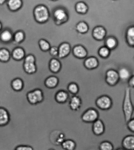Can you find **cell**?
I'll list each match as a JSON object with an SVG mask.
<instances>
[{
  "label": "cell",
  "instance_id": "obj_1",
  "mask_svg": "<svg viewBox=\"0 0 134 150\" xmlns=\"http://www.w3.org/2000/svg\"><path fill=\"white\" fill-rule=\"evenodd\" d=\"M130 88L129 87L125 88L122 103V110L124 120L126 123L131 119L134 111V105L132 101L131 90Z\"/></svg>",
  "mask_w": 134,
  "mask_h": 150
},
{
  "label": "cell",
  "instance_id": "obj_2",
  "mask_svg": "<svg viewBox=\"0 0 134 150\" xmlns=\"http://www.w3.org/2000/svg\"><path fill=\"white\" fill-rule=\"evenodd\" d=\"M33 15L36 21L40 24H43L49 20L51 13L46 6L39 4L34 8Z\"/></svg>",
  "mask_w": 134,
  "mask_h": 150
},
{
  "label": "cell",
  "instance_id": "obj_3",
  "mask_svg": "<svg viewBox=\"0 0 134 150\" xmlns=\"http://www.w3.org/2000/svg\"><path fill=\"white\" fill-rule=\"evenodd\" d=\"M51 14L55 23L57 25L65 24L69 20V12L64 7H57L53 9Z\"/></svg>",
  "mask_w": 134,
  "mask_h": 150
},
{
  "label": "cell",
  "instance_id": "obj_4",
  "mask_svg": "<svg viewBox=\"0 0 134 150\" xmlns=\"http://www.w3.org/2000/svg\"><path fill=\"white\" fill-rule=\"evenodd\" d=\"M45 96L43 92L39 88H36L29 92L26 94L27 100L30 104L36 105L44 100Z\"/></svg>",
  "mask_w": 134,
  "mask_h": 150
},
{
  "label": "cell",
  "instance_id": "obj_5",
  "mask_svg": "<svg viewBox=\"0 0 134 150\" xmlns=\"http://www.w3.org/2000/svg\"><path fill=\"white\" fill-rule=\"evenodd\" d=\"M105 81L110 86L114 87L117 85L120 81L117 70L113 68L107 70L105 74Z\"/></svg>",
  "mask_w": 134,
  "mask_h": 150
},
{
  "label": "cell",
  "instance_id": "obj_6",
  "mask_svg": "<svg viewBox=\"0 0 134 150\" xmlns=\"http://www.w3.org/2000/svg\"><path fill=\"white\" fill-rule=\"evenodd\" d=\"M96 107L100 110H108L112 108L113 101L111 98L106 95H101L95 100Z\"/></svg>",
  "mask_w": 134,
  "mask_h": 150
},
{
  "label": "cell",
  "instance_id": "obj_7",
  "mask_svg": "<svg viewBox=\"0 0 134 150\" xmlns=\"http://www.w3.org/2000/svg\"><path fill=\"white\" fill-rule=\"evenodd\" d=\"M100 113L95 108H90L86 109L81 115L82 121L86 123H94L99 119Z\"/></svg>",
  "mask_w": 134,
  "mask_h": 150
},
{
  "label": "cell",
  "instance_id": "obj_8",
  "mask_svg": "<svg viewBox=\"0 0 134 150\" xmlns=\"http://www.w3.org/2000/svg\"><path fill=\"white\" fill-rule=\"evenodd\" d=\"M107 35L106 29L102 25L94 27L92 30V36L98 41H102L105 39Z\"/></svg>",
  "mask_w": 134,
  "mask_h": 150
},
{
  "label": "cell",
  "instance_id": "obj_9",
  "mask_svg": "<svg viewBox=\"0 0 134 150\" xmlns=\"http://www.w3.org/2000/svg\"><path fill=\"white\" fill-rule=\"evenodd\" d=\"M99 59L95 56H88L83 62L85 68L88 70H93L97 69L100 66Z\"/></svg>",
  "mask_w": 134,
  "mask_h": 150
},
{
  "label": "cell",
  "instance_id": "obj_10",
  "mask_svg": "<svg viewBox=\"0 0 134 150\" xmlns=\"http://www.w3.org/2000/svg\"><path fill=\"white\" fill-rule=\"evenodd\" d=\"M93 133L96 136L103 135L105 131V126L103 121L98 119L93 123L92 127Z\"/></svg>",
  "mask_w": 134,
  "mask_h": 150
},
{
  "label": "cell",
  "instance_id": "obj_11",
  "mask_svg": "<svg viewBox=\"0 0 134 150\" xmlns=\"http://www.w3.org/2000/svg\"><path fill=\"white\" fill-rule=\"evenodd\" d=\"M117 71L120 81L123 82H128L133 74L131 70L127 66H121Z\"/></svg>",
  "mask_w": 134,
  "mask_h": 150
},
{
  "label": "cell",
  "instance_id": "obj_12",
  "mask_svg": "<svg viewBox=\"0 0 134 150\" xmlns=\"http://www.w3.org/2000/svg\"><path fill=\"white\" fill-rule=\"evenodd\" d=\"M65 138L63 132L58 130L53 131L50 135V140L52 144L56 145H61L65 140Z\"/></svg>",
  "mask_w": 134,
  "mask_h": 150
},
{
  "label": "cell",
  "instance_id": "obj_13",
  "mask_svg": "<svg viewBox=\"0 0 134 150\" xmlns=\"http://www.w3.org/2000/svg\"><path fill=\"white\" fill-rule=\"evenodd\" d=\"M73 52L74 56L78 59H84L88 57V51L86 47L81 45L73 46Z\"/></svg>",
  "mask_w": 134,
  "mask_h": 150
},
{
  "label": "cell",
  "instance_id": "obj_14",
  "mask_svg": "<svg viewBox=\"0 0 134 150\" xmlns=\"http://www.w3.org/2000/svg\"><path fill=\"white\" fill-rule=\"evenodd\" d=\"M58 49L59 54L58 57L56 58L63 59L69 55L71 51L72 47L69 43L63 42L59 45Z\"/></svg>",
  "mask_w": 134,
  "mask_h": 150
},
{
  "label": "cell",
  "instance_id": "obj_15",
  "mask_svg": "<svg viewBox=\"0 0 134 150\" xmlns=\"http://www.w3.org/2000/svg\"><path fill=\"white\" fill-rule=\"evenodd\" d=\"M82 105V100L80 96L74 95L70 99L69 107L73 111H78Z\"/></svg>",
  "mask_w": 134,
  "mask_h": 150
},
{
  "label": "cell",
  "instance_id": "obj_16",
  "mask_svg": "<svg viewBox=\"0 0 134 150\" xmlns=\"http://www.w3.org/2000/svg\"><path fill=\"white\" fill-rule=\"evenodd\" d=\"M48 68L51 73L54 74L59 73L62 68L61 62L58 58H52L49 62Z\"/></svg>",
  "mask_w": 134,
  "mask_h": 150
},
{
  "label": "cell",
  "instance_id": "obj_17",
  "mask_svg": "<svg viewBox=\"0 0 134 150\" xmlns=\"http://www.w3.org/2000/svg\"><path fill=\"white\" fill-rule=\"evenodd\" d=\"M1 31V42L3 43H9L13 40L14 33L10 29H3Z\"/></svg>",
  "mask_w": 134,
  "mask_h": 150
},
{
  "label": "cell",
  "instance_id": "obj_18",
  "mask_svg": "<svg viewBox=\"0 0 134 150\" xmlns=\"http://www.w3.org/2000/svg\"><path fill=\"white\" fill-rule=\"evenodd\" d=\"M122 148L127 150H134V135H128L122 139Z\"/></svg>",
  "mask_w": 134,
  "mask_h": 150
},
{
  "label": "cell",
  "instance_id": "obj_19",
  "mask_svg": "<svg viewBox=\"0 0 134 150\" xmlns=\"http://www.w3.org/2000/svg\"><path fill=\"white\" fill-rule=\"evenodd\" d=\"M119 42L117 37L114 35H107L105 39V46L110 50L116 48L118 46Z\"/></svg>",
  "mask_w": 134,
  "mask_h": 150
},
{
  "label": "cell",
  "instance_id": "obj_20",
  "mask_svg": "<svg viewBox=\"0 0 134 150\" xmlns=\"http://www.w3.org/2000/svg\"><path fill=\"white\" fill-rule=\"evenodd\" d=\"M23 5V0H7L6 6L11 11H17L22 8Z\"/></svg>",
  "mask_w": 134,
  "mask_h": 150
},
{
  "label": "cell",
  "instance_id": "obj_21",
  "mask_svg": "<svg viewBox=\"0 0 134 150\" xmlns=\"http://www.w3.org/2000/svg\"><path fill=\"white\" fill-rule=\"evenodd\" d=\"M10 121V116L9 111L4 107L0 108V125L5 126Z\"/></svg>",
  "mask_w": 134,
  "mask_h": 150
},
{
  "label": "cell",
  "instance_id": "obj_22",
  "mask_svg": "<svg viewBox=\"0 0 134 150\" xmlns=\"http://www.w3.org/2000/svg\"><path fill=\"white\" fill-rule=\"evenodd\" d=\"M10 52L13 59L17 61H21L24 59L26 57L25 50L21 47H16Z\"/></svg>",
  "mask_w": 134,
  "mask_h": 150
},
{
  "label": "cell",
  "instance_id": "obj_23",
  "mask_svg": "<svg viewBox=\"0 0 134 150\" xmlns=\"http://www.w3.org/2000/svg\"><path fill=\"white\" fill-rule=\"evenodd\" d=\"M69 97L68 92L65 90H60L56 93L55 95V99L58 103H64L68 101Z\"/></svg>",
  "mask_w": 134,
  "mask_h": 150
},
{
  "label": "cell",
  "instance_id": "obj_24",
  "mask_svg": "<svg viewBox=\"0 0 134 150\" xmlns=\"http://www.w3.org/2000/svg\"><path fill=\"white\" fill-rule=\"evenodd\" d=\"M125 39L127 44L134 48V24L128 27L125 33Z\"/></svg>",
  "mask_w": 134,
  "mask_h": 150
},
{
  "label": "cell",
  "instance_id": "obj_25",
  "mask_svg": "<svg viewBox=\"0 0 134 150\" xmlns=\"http://www.w3.org/2000/svg\"><path fill=\"white\" fill-rule=\"evenodd\" d=\"M59 82V79L57 76L51 75L45 79L44 84L49 89H54L58 86Z\"/></svg>",
  "mask_w": 134,
  "mask_h": 150
},
{
  "label": "cell",
  "instance_id": "obj_26",
  "mask_svg": "<svg viewBox=\"0 0 134 150\" xmlns=\"http://www.w3.org/2000/svg\"><path fill=\"white\" fill-rule=\"evenodd\" d=\"M74 10L78 13L84 15L88 12V6L87 3L83 1H79L76 3Z\"/></svg>",
  "mask_w": 134,
  "mask_h": 150
},
{
  "label": "cell",
  "instance_id": "obj_27",
  "mask_svg": "<svg viewBox=\"0 0 134 150\" xmlns=\"http://www.w3.org/2000/svg\"><path fill=\"white\" fill-rule=\"evenodd\" d=\"M23 69L27 74H32L36 73L38 67L36 63L24 62L23 64Z\"/></svg>",
  "mask_w": 134,
  "mask_h": 150
},
{
  "label": "cell",
  "instance_id": "obj_28",
  "mask_svg": "<svg viewBox=\"0 0 134 150\" xmlns=\"http://www.w3.org/2000/svg\"><path fill=\"white\" fill-rule=\"evenodd\" d=\"M11 86L12 89L16 91H21L24 87V82L22 79L17 77L11 81Z\"/></svg>",
  "mask_w": 134,
  "mask_h": 150
},
{
  "label": "cell",
  "instance_id": "obj_29",
  "mask_svg": "<svg viewBox=\"0 0 134 150\" xmlns=\"http://www.w3.org/2000/svg\"><path fill=\"white\" fill-rule=\"evenodd\" d=\"M76 31L79 33L85 34L88 32L89 30V25L85 21H81L78 22L75 26Z\"/></svg>",
  "mask_w": 134,
  "mask_h": 150
},
{
  "label": "cell",
  "instance_id": "obj_30",
  "mask_svg": "<svg viewBox=\"0 0 134 150\" xmlns=\"http://www.w3.org/2000/svg\"><path fill=\"white\" fill-rule=\"evenodd\" d=\"M11 57V53L10 51L6 48L0 49V60L1 62H7Z\"/></svg>",
  "mask_w": 134,
  "mask_h": 150
},
{
  "label": "cell",
  "instance_id": "obj_31",
  "mask_svg": "<svg viewBox=\"0 0 134 150\" xmlns=\"http://www.w3.org/2000/svg\"><path fill=\"white\" fill-rule=\"evenodd\" d=\"M26 38L25 33L22 30H18L14 33V39L13 42L16 44H19L23 42Z\"/></svg>",
  "mask_w": 134,
  "mask_h": 150
},
{
  "label": "cell",
  "instance_id": "obj_32",
  "mask_svg": "<svg viewBox=\"0 0 134 150\" xmlns=\"http://www.w3.org/2000/svg\"><path fill=\"white\" fill-rule=\"evenodd\" d=\"M61 145L63 149L66 150H74L76 147V143L71 139H65Z\"/></svg>",
  "mask_w": 134,
  "mask_h": 150
},
{
  "label": "cell",
  "instance_id": "obj_33",
  "mask_svg": "<svg viewBox=\"0 0 134 150\" xmlns=\"http://www.w3.org/2000/svg\"><path fill=\"white\" fill-rule=\"evenodd\" d=\"M98 54L102 59H107L110 55V50L106 46H103L100 47L98 50Z\"/></svg>",
  "mask_w": 134,
  "mask_h": 150
},
{
  "label": "cell",
  "instance_id": "obj_34",
  "mask_svg": "<svg viewBox=\"0 0 134 150\" xmlns=\"http://www.w3.org/2000/svg\"><path fill=\"white\" fill-rule=\"evenodd\" d=\"M39 48L43 52H46L49 51L51 47V44L47 40L41 39L38 41Z\"/></svg>",
  "mask_w": 134,
  "mask_h": 150
},
{
  "label": "cell",
  "instance_id": "obj_35",
  "mask_svg": "<svg viewBox=\"0 0 134 150\" xmlns=\"http://www.w3.org/2000/svg\"><path fill=\"white\" fill-rule=\"evenodd\" d=\"M98 148L100 150H113L114 146L111 142L109 141L105 140L100 143Z\"/></svg>",
  "mask_w": 134,
  "mask_h": 150
},
{
  "label": "cell",
  "instance_id": "obj_36",
  "mask_svg": "<svg viewBox=\"0 0 134 150\" xmlns=\"http://www.w3.org/2000/svg\"><path fill=\"white\" fill-rule=\"evenodd\" d=\"M67 89L73 95H76L79 93L80 88L76 82H71L68 84Z\"/></svg>",
  "mask_w": 134,
  "mask_h": 150
},
{
  "label": "cell",
  "instance_id": "obj_37",
  "mask_svg": "<svg viewBox=\"0 0 134 150\" xmlns=\"http://www.w3.org/2000/svg\"><path fill=\"white\" fill-rule=\"evenodd\" d=\"M50 54L53 58H56L58 57L59 54V49L58 46H51V49L49 51Z\"/></svg>",
  "mask_w": 134,
  "mask_h": 150
},
{
  "label": "cell",
  "instance_id": "obj_38",
  "mask_svg": "<svg viewBox=\"0 0 134 150\" xmlns=\"http://www.w3.org/2000/svg\"><path fill=\"white\" fill-rule=\"evenodd\" d=\"M127 127L130 132L134 133V117L126 122Z\"/></svg>",
  "mask_w": 134,
  "mask_h": 150
},
{
  "label": "cell",
  "instance_id": "obj_39",
  "mask_svg": "<svg viewBox=\"0 0 134 150\" xmlns=\"http://www.w3.org/2000/svg\"><path fill=\"white\" fill-rule=\"evenodd\" d=\"M36 57L34 54H29L26 56L24 59V62L28 63H36Z\"/></svg>",
  "mask_w": 134,
  "mask_h": 150
},
{
  "label": "cell",
  "instance_id": "obj_40",
  "mask_svg": "<svg viewBox=\"0 0 134 150\" xmlns=\"http://www.w3.org/2000/svg\"><path fill=\"white\" fill-rule=\"evenodd\" d=\"M32 146L26 145H20L16 146L15 150H33Z\"/></svg>",
  "mask_w": 134,
  "mask_h": 150
},
{
  "label": "cell",
  "instance_id": "obj_41",
  "mask_svg": "<svg viewBox=\"0 0 134 150\" xmlns=\"http://www.w3.org/2000/svg\"><path fill=\"white\" fill-rule=\"evenodd\" d=\"M127 83L129 88H134V74H133Z\"/></svg>",
  "mask_w": 134,
  "mask_h": 150
},
{
  "label": "cell",
  "instance_id": "obj_42",
  "mask_svg": "<svg viewBox=\"0 0 134 150\" xmlns=\"http://www.w3.org/2000/svg\"><path fill=\"white\" fill-rule=\"evenodd\" d=\"M7 1V0H0V4L1 5H4Z\"/></svg>",
  "mask_w": 134,
  "mask_h": 150
},
{
  "label": "cell",
  "instance_id": "obj_43",
  "mask_svg": "<svg viewBox=\"0 0 134 150\" xmlns=\"http://www.w3.org/2000/svg\"><path fill=\"white\" fill-rule=\"evenodd\" d=\"M50 1H58V0H50Z\"/></svg>",
  "mask_w": 134,
  "mask_h": 150
},
{
  "label": "cell",
  "instance_id": "obj_44",
  "mask_svg": "<svg viewBox=\"0 0 134 150\" xmlns=\"http://www.w3.org/2000/svg\"><path fill=\"white\" fill-rule=\"evenodd\" d=\"M133 60L134 61V58H133Z\"/></svg>",
  "mask_w": 134,
  "mask_h": 150
},
{
  "label": "cell",
  "instance_id": "obj_45",
  "mask_svg": "<svg viewBox=\"0 0 134 150\" xmlns=\"http://www.w3.org/2000/svg\"></svg>",
  "mask_w": 134,
  "mask_h": 150
}]
</instances>
